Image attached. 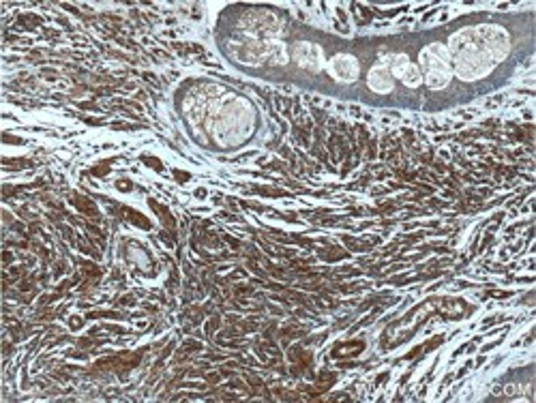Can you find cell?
Returning <instances> with one entry per match:
<instances>
[{
  "mask_svg": "<svg viewBox=\"0 0 536 403\" xmlns=\"http://www.w3.org/2000/svg\"><path fill=\"white\" fill-rule=\"evenodd\" d=\"M448 52L444 45H431L421 54V63L425 69V80L431 88H444L450 80V67H448Z\"/></svg>",
  "mask_w": 536,
  "mask_h": 403,
  "instance_id": "6da1fadb",
  "label": "cell"
},
{
  "mask_svg": "<svg viewBox=\"0 0 536 403\" xmlns=\"http://www.w3.org/2000/svg\"><path fill=\"white\" fill-rule=\"evenodd\" d=\"M391 69L395 73V78H399L405 86H412L416 88L421 84V71L416 69V65H412L410 60H407V56H395L391 58Z\"/></svg>",
  "mask_w": 536,
  "mask_h": 403,
  "instance_id": "7a4b0ae2",
  "label": "cell"
},
{
  "mask_svg": "<svg viewBox=\"0 0 536 403\" xmlns=\"http://www.w3.org/2000/svg\"><path fill=\"white\" fill-rule=\"evenodd\" d=\"M330 73H333L339 82H354L356 75H359V63L352 56H337L330 60Z\"/></svg>",
  "mask_w": 536,
  "mask_h": 403,
  "instance_id": "3957f363",
  "label": "cell"
},
{
  "mask_svg": "<svg viewBox=\"0 0 536 403\" xmlns=\"http://www.w3.org/2000/svg\"><path fill=\"white\" fill-rule=\"evenodd\" d=\"M296 58L302 67H307L311 71H318L322 67V52L320 47L316 45H309V43H300L296 47Z\"/></svg>",
  "mask_w": 536,
  "mask_h": 403,
  "instance_id": "277c9868",
  "label": "cell"
},
{
  "mask_svg": "<svg viewBox=\"0 0 536 403\" xmlns=\"http://www.w3.org/2000/svg\"><path fill=\"white\" fill-rule=\"evenodd\" d=\"M369 86L375 90V92H391L393 90V78L391 73L387 71V67H373L371 73H369Z\"/></svg>",
  "mask_w": 536,
  "mask_h": 403,
  "instance_id": "5b68a950",
  "label": "cell"
}]
</instances>
